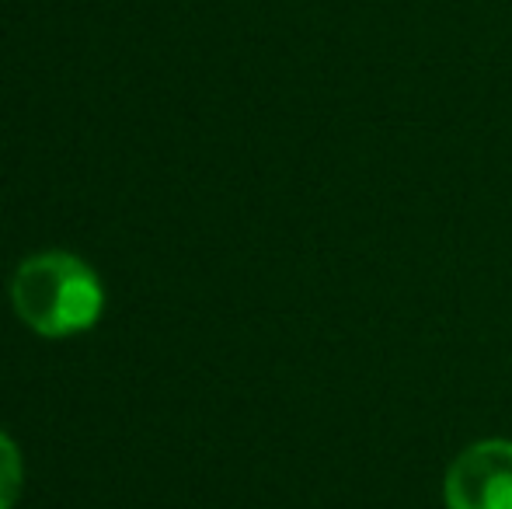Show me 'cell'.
Segmentation results:
<instances>
[{
    "label": "cell",
    "mask_w": 512,
    "mask_h": 509,
    "mask_svg": "<svg viewBox=\"0 0 512 509\" xmlns=\"http://www.w3.org/2000/svg\"><path fill=\"white\" fill-rule=\"evenodd\" d=\"M102 304L105 293L98 276L67 252L25 258L11 279L14 314L46 339L88 332L102 318Z\"/></svg>",
    "instance_id": "1"
},
{
    "label": "cell",
    "mask_w": 512,
    "mask_h": 509,
    "mask_svg": "<svg viewBox=\"0 0 512 509\" xmlns=\"http://www.w3.org/2000/svg\"><path fill=\"white\" fill-rule=\"evenodd\" d=\"M446 509H512V440H481L453 457L443 478Z\"/></svg>",
    "instance_id": "2"
},
{
    "label": "cell",
    "mask_w": 512,
    "mask_h": 509,
    "mask_svg": "<svg viewBox=\"0 0 512 509\" xmlns=\"http://www.w3.org/2000/svg\"><path fill=\"white\" fill-rule=\"evenodd\" d=\"M25 489V464L7 433H0V509H11Z\"/></svg>",
    "instance_id": "3"
}]
</instances>
